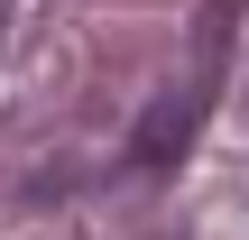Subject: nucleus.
Masks as SVG:
<instances>
[{"instance_id": "obj_1", "label": "nucleus", "mask_w": 249, "mask_h": 240, "mask_svg": "<svg viewBox=\"0 0 249 240\" xmlns=\"http://www.w3.org/2000/svg\"><path fill=\"white\" fill-rule=\"evenodd\" d=\"M203 111H213V102H203L194 83H176V92H157V102L139 111V129H129V166H139V176H166V166H176V157L194 148V129H203Z\"/></svg>"}, {"instance_id": "obj_2", "label": "nucleus", "mask_w": 249, "mask_h": 240, "mask_svg": "<svg viewBox=\"0 0 249 240\" xmlns=\"http://www.w3.org/2000/svg\"><path fill=\"white\" fill-rule=\"evenodd\" d=\"M0 9H9V0H0Z\"/></svg>"}]
</instances>
